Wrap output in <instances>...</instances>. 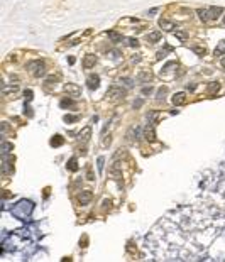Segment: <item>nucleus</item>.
Returning a JSON list of instances; mask_svg holds the SVG:
<instances>
[{
	"label": "nucleus",
	"instance_id": "obj_29",
	"mask_svg": "<svg viewBox=\"0 0 225 262\" xmlns=\"http://www.w3.org/2000/svg\"><path fill=\"white\" fill-rule=\"evenodd\" d=\"M64 122H78V115H64Z\"/></svg>",
	"mask_w": 225,
	"mask_h": 262
},
{
	"label": "nucleus",
	"instance_id": "obj_23",
	"mask_svg": "<svg viewBox=\"0 0 225 262\" xmlns=\"http://www.w3.org/2000/svg\"><path fill=\"white\" fill-rule=\"evenodd\" d=\"M61 107H64V108L66 107H76V103L71 98H64V100H61Z\"/></svg>",
	"mask_w": 225,
	"mask_h": 262
},
{
	"label": "nucleus",
	"instance_id": "obj_12",
	"mask_svg": "<svg viewBox=\"0 0 225 262\" xmlns=\"http://www.w3.org/2000/svg\"><path fill=\"white\" fill-rule=\"evenodd\" d=\"M159 25H161L164 30H174V29H178V25L174 24V22L166 21V19H161V21H159Z\"/></svg>",
	"mask_w": 225,
	"mask_h": 262
},
{
	"label": "nucleus",
	"instance_id": "obj_20",
	"mask_svg": "<svg viewBox=\"0 0 225 262\" xmlns=\"http://www.w3.org/2000/svg\"><path fill=\"white\" fill-rule=\"evenodd\" d=\"M225 54V41L218 42V46L215 48V56H223Z\"/></svg>",
	"mask_w": 225,
	"mask_h": 262
},
{
	"label": "nucleus",
	"instance_id": "obj_25",
	"mask_svg": "<svg viewBox=\"0 0 225 262\" xmlns=\"http://www.w3.org/2000/svg\"><path fill=\"white\" fill-rule=\"evenodd\" d=\"M166 93H168V88H166V86H162V88H159V90H157V100H159V102L164 100V95Z\"/></svg>",
	"mask_w": 225,
	"mask_h": 262
},
{
	"label": "nucleus",
	"instance_id": "obj_39",
	"mask_svg": "<svg viewBox=\"0 0 225 262\" xmlns=\"http://www.w3.org/2000/svg\"><path fill=\"white\" fill-rule=\"evenodd\" d=\"M223 25H225V15H223Z\"/></svg>",
	"mask_w": 225,
	"mask_h": 262
},
{
	"label": "nucleus",
	"instance_id": "obj_16",
	"mask_svg": "<svg viewBox=\"0 0 225 262\" xmlns=\"http://www.w3.org/2000/svg\"><path fill=\"white\" fill-rule=\"evenodd\" d=\"M218 90H220V83H218V81H212V83L207 86V93H208V95L217 93Z\"/></svg>",
	"mask_w": 225,
	"mask_h": 262
},
{
	"label": "nucleus",
	"instance_id": "obj_28",
	"mask_svg": "<svg viewBox=\"0 0 225 262\" xmlns=\"http://www.w3.org/2000/svg\"><path fill=\"white\" fill-rule=\"evenodd\" d=\"M198 15H200V19L203 22H208V17H207V9H198Z\"/></svg>",
	"mask_w": 225,
	"mask_h": 262
},
{
	"label": "nucleus",
	"instance_id": "obj_27",
	"mask_svg": "<svg viewBox=\"0 0 225 262\" xmlns=\"http://www.w3.org/2000/svg\"><path fill=\"white\" fill-rule=\"evenodd\" d=\"M174 36H176L178 39H181V41H186V37H188V34H186L185 30H178V29H176V32H174Z\"/></svg>",
	"mask_w": 225,
	"mask_h": 262
},
{
	"label": "nucleus",
	"instance_id": "obj_13",
	"mask_svg": "<svg viewBox=\"0 0 225 262\" xmlns=\"http://www.w3.org/2000/svg\"><path fill=\"white\" fill-rule=\"evenodd\" d=\"M90 136H91V127L88 125V127H85V129L78 134V139H80L81 142H87L88 139H90Z\"/></svg>",
	"mask_w": 225,
	"mask_h": 262
},
{
	"label": "nucleus",
	"instance_id": "obj_24",
	"mask_svg": "<svg viewBox=\"0 0 225 262\" xmlns=\"http://www.w3.org/2000/svg\"><path fill=\"white\" fill-rule=\"evenodd\" d=\"M15 90H17V85H12V86H9V85H3V88H2L3 95L10 93V91H15Z\"/></svg>",
	"mask_w": 225,
	"mask_h": 262
},
{
	"label": "nucleus",
	"instance_id": "obj_1",
	"mask_svg": "<svg viewBox=\"0 0 225 262\" xmlns=\"http://www.w3.org/2000/svg\"><path fill=\"white\" fill-rule=\"evenodd\" d=\"M27 69H29V71L36 76V78H39V76H42L46 73V66H44V63H42L41 59L30 61V63L27 64Z\"/></svg>",
	"mask_w": 225,
	"mask_h": 262
},
{
	"label": "nucleus",
	"instance_id": "obj_22",
	"mask_svg": "<svg viewBox=\"0 0 225 262\" xmlns=\"http://www.w3.org/2000/svg\"><path fill=\"white\" fill-rule=\"evenodd\" d=\"M151 78H152V75H151V73H147V71L141 73V75L137 76V80H139V81H151Z\"/></svg>",
	"mask_w": 225,
	"mask_h": 262
},
{
	"label": "nucleus",
	"instance_id": "obj_4",
	"mask_svg": "<svg viewBox=\"0 0 225 262\" xmlns=\"http://www.w3.org/2000/svg\"><path fill=\"white\" fill-rule=\"evenodd\" d=\"M108 172H110V176H112L114 179H120V178H122V166H120V163H117V161H115V163L110 166Z\"/></svg>",
	"mask_w": 225,
	"mask_h": 262
},
{
	"label": "nucleus",
	"instance_id": "obj_8",
	"mask_svg": "<svg viewBox=\"0 0 225 262\" xmlns=\"http://www.w3.org/2000/svg\"><path fill=\"white\" fill-rule=\"evenodd\" d=\"M87 85L90 90H96V88L100 86V76L98 75H90L87 78Z\"/></svg>",
	"mask_w": 225,
	"mask_h": 262
},
{
	"label": "nucleus",
	"instance_id": "obj_14",
	"mask_svg": "<svg viewBox=\"0 0 225 262\" xmlns=\"http://www.w3.org/2000/svg\"><path fill=\"white\" fill-rule=\"evenodd\" d=\"M173 103H174V105H185V103H186V93H183V91L176 93L173 97Z\"/></svg>",
	"mask_w": 225,
	"mask_h": 262
},
{
	"label": "nucleus",
	"instance_id": "obj_38",
	"mask_svg": "<svg viewBox=\"0 0 225 262\" xmlns=\"http://www.w3.org/2000/svg\"><path fill=\"white\" fill-rule=\"evenodd\" d=\"M222 66L225 68V57H222Z\"/></svg>",
	"mask_w": 225,
	"mask_h": 262
},
{
	"label": "nucleus",
	"instance_id": "obj_18",
	"mask_svg": "<svg viewBox=\"0 0 225 262\" xmlns=\"http://www.w3.org/2000/svg\"><path fill=\"white\" fill-rule=\"evenodd\" d=\"M12 149H14V144H10V142H5V140L2 142V154H3V156H7V154L12 151Z\"/></svg>",
	"mask_w": 225,
	"mask_h": 262
},
{
	"label": "nucleus",
	"instance_id": "obj_30",
	"mask_svg": "<svg viewBox=\"0 0 225 262\" xmlns=\"http://www.w3.org/2000/svg\"><path fill=\"white\" fill-rule=\"evenodd\" d=\"M24 97H26L27 102H30V100L34 98V97H32V90H26V91H24Z\"/></svg>",
	"mask_w": 225,
	"mask_h": 262
},
{
	"label": "nucleus",
	"instance_id": "obj_7",
	"mask_svg": "<svg viewBox=\"0 0 225 262\" xmlns=\"http://www.w3.org/2000/svg\"><path fill=\"white\" fill-rule=\"evenodd\" d=\"M139 134H141V127H139V125H132L129 130H127L125 137H127V140H135V139H139Z\"/></svg>",
	"mask_w": 225,
	"mask_h": 262
},
{
	"label": "nucleus",
	"instance_id": "obj_19",
	"mask_svg": "<svg viewBox=\"0 0 225 262\" xmlns=\"http://www.w3.org/2000/svg\"><path fill=\"white\" fill-rule=\"evenodd\" d=\"M63 142H64V139L61 136H54L51 139V145H53V147H59V145H63Z\"/></svg>",
	"mask_w": 225,
	"mask_h": 262
},
{
	"label": "nucleus",
	"instance_id": "obj_35",
	"mask_svg": "<svg viewBox=\"0 0 225 262\" xmlns=\"http://www.w3.org/2000/svg\"><path fill=\"white\" fill-rule=\"evenodd\" d=\"M141 105H142V100H137V102H134V107H135V108H139Z\"/></svg>",
	"mask_w": 225,
	"mask_h": 262
},
{
	"label": "nucleus",
	"instance_id": "obj_34",
	"mask_svg": "<svg viewBox=\"0 0 225 262\" xmlns=\"http://www.w3.org/2000/svg\"><path fill=\"white\" fill-rule=\"evenodd\" d=\"M98 169H100V171L103 169V157H100V159H98Z\"/></svg>",
	"mask_w": 225,
	"mask_h": 262
},
{
	"label": "nucleus",
	"instance_id": "obj_32",
	"mask_svg": "<svg viewBox=\"0 0 225 262\" xmlns=\"http://www.w3.org/2000/svg\"><path fill=\"white\" fill-rule=\"evenodd\" d=\"M87 178H88V179H90V181H93V179H95V178H93V172H91V169H90V168H88V172H87Z\"/></svg>",
	"mask_w": 225,
	"mask_h": 262
},
{
	"label": "nucleus",
	"instance_id": "obj_11",
	"mask_svg": "<svg viewBox=\"0 0 225 262\" xmlns=\"http://www.w3.org/2000/svg\"><path fill=\"white\" fill-rule=\"evenodd\" d=\"M95 63H96V56L95 54H87V56H85V59H83V68L85 69H90V68L95 66Z\"/></svg>",
	"mask_w": 225,
	"mask_h": 262
},
{
	"label": "nucleus",
	"instance_id": "obj_17",
	"mask_svg": "<svg viewBox=\"0 0 225 262\" xmlns=\"http://www.w3.org/2000/svg\"><path fill=\"white\" fill-rule=\"evenodd\" d=\"M107 36L110 37V41H112V42H120V41H122V34L115 32V30H108V32H107Z\"/></svg>",
	"mask_w": 225,
	"mask_h": 262
},
{
	"label": "nucleus",
	"instance_id": "obj_3",
	"mask_svg": "<svg viewBox=\"0 0 225 262\" xmlns=\"http://www.w3.org/2000/svg\"><path fill=\"white\" fill-rule=\"evenodd\" d=\"M76 198H78V203L80 205H88V203L91 201V198H93V193L90 190H83V191H80L78 193V196H76Z\"/></svg>",
	"mask_w": 225,
	"mask_h": 262
},
{
	"label": "nucleus",
	"instance_id": "obj_33",
	"mask_svg": "<svg viewBox=\"0 0 225 262\" xmlns=\"http://www.w3.org/2000/svg\"><path fill=\"white\" fill-rule=\"evenodd\" d=\"M24 113H26V115H29V117H32V112H30V107H27V105H26V110H24Z\"/></svg>",
	"mask_w": 225,
	"mask_h": 262
},
{
	"label": "nucleus",
	"instance_id": "obj_26",
	"mask_svg": "<svg viewBox=\"0 0 225 262\" xmlns=\"http://www.w3.org/2000/svg\"><path fill=\"white\" fill-rule=\"evenodd\" d=\"M191 49H193V51H195V53H196V54H200V56H203V54H205V53H207V49H205V48H203V46H193V48H191Z\"/></svg>",
	"mask_w": 225,
	"mask_h": 262
},
{
	"label": "nucleus",
	"instance_id": "obj_2",
	"mask_svg": "<svg viewBox=\"0 0 225 262\" xmlns=\"http://www.w3.org/2000/svg\"><path fill=\"white\" fill-rule=\"evenodd\" d=\"M107 97L110 100H122L125 97V90H124L122 86H119V85H112L107 90Z\"/></svg>",
	"mask_w": 225,
	"mask_h": 262
},
{
	"label": "nucleus",
	"instance_id": "obj_9",
	"mask_svg": "<svg viewBox=\"0 0 225 262\" xmlns=\"http://www.w3.org/2000/svg\"><path fill=\"white\" fill-rule=\"evenodd\" d=\"M2 171H3V174H10V172L14 171V168H12V157L3 156V166H2Z\"/></svg>",
	"mask_w": 225,
	"mask_h": 262
},
{
	"label": "nucleus",
	"instance_id": "obj_31",
	"mask_svg": "<svg viewBox=\"0 0 225 262\" xmlns=\"http://www.w3.org/2000/svg\"><path fill=\"white\" fill-rule=\"evenodd\" d=\"M127 44H129L130 48H137L139 42H137V39H127Z\"/></svg>",
	"mask_w": 225,
	"mask_h": 262
},
{
	"label": "nucleus",
	"instance_id": "obj_10",
	"mask_svg": "<svg viewBox=\"0 0 225 262\" xmlns=\"http://www.w3.org/2000/svg\"><path fill=\"white\" fill-rule=\"evenodd\" d=\"M144 137H146L149 142H154V140H156V134H154L152 124H147V125H146V129H144Z\"/></svg>",
	"mask_w": 225,
	"mask_h": 262
},
{
	"label": "nucleus",
	"instance_id": "obj_36",
	"mask_svg": "<svg viewBox=\"0 0 225 262\" xmlns=\"http://www.w3.org/2000/svg\"><path fill=\"white\" fill-rule=\"evenodd\" d=\"M151 91H152V88H144V90H142V93H144V95H147V93H151Z\"/></svg>",
	"mask_w": 225,
	"mask_h": 262
},
{
	"label": "nucleus",
	"instance_id": "obj_21",
	"mask_svg": "<svg viewBox=\"0 0 225 262\" xmlns=\"http://www.w3.org/2000/svg\"><path fill=\"white\" fill-rule=\"evenodd\" d=\"M68 169H69V171H78V161H76L75 157H71V159H69Z\"/></svg>",
	"mask_w": 225,
	"mask_h": 262
},
{
	"label": "nucleus",
	"instance_id": "obj_6",
	"mask_svg": "<svg viewBox=\"0 0 225 262\" xmlns=\"http://www.w3.org/2000/svg\"><path fill=\"white\" fill-rule=\"evenodd\" d=\"M64 91H66L68 95H71V97H78V95L81 93V88L78 86V85H75V83H66L64 85Z\"/></svg>",
	"mask_w": 225,
	"mask_h": 262
},
{
	"label": "nucleus",
	"instance_id": "obj_5",
	"mask_svg": "<svg viewBox=\"0 0 225 262\" xmlns=\"http://www.w3.org/2000/svg\"><path fill=\"white\" fill-rule=\"evenodd\" d=\"M222 12H223L222 7H210V9H207V17H208V21H217Z\"/></svg>",
	"mask_w": 225,
	"mask_h": 262
},
{
	"label": "nucleus",
	"instance_id": "obj_15",
	"mask_svg": "<svg viewBox=\"0 0 225 262\" xmlns=\"http://www.w3.org/2000/svg\"><path fill=\"white\" fill-rule=\"evenodd\" d=\"M161 36L162 34L159 32V30H154V32H149L146 36V39H147V42H151V44H154V42H157L159 39H161Z\"/></svg>",
	"mask_w": 225,
	"mask_h": 262
},
{
	"label": "nucleus",
	"instance_id": "obj_37",
	"mask_svg": "<svg viewBox=\"0 0 225 262\" xmlns=\"http://www.w3.org/2000/svg\"><path fill=\"white\" fill-rule=\"evenodd\" d=\"M124 83H125V85H127V86H132V85H134L132 81H130V80H127V78H125V80H124Z\"/></svg>",
	"mask_w": 225,
	"mask_h": 262
}]
</instances>
